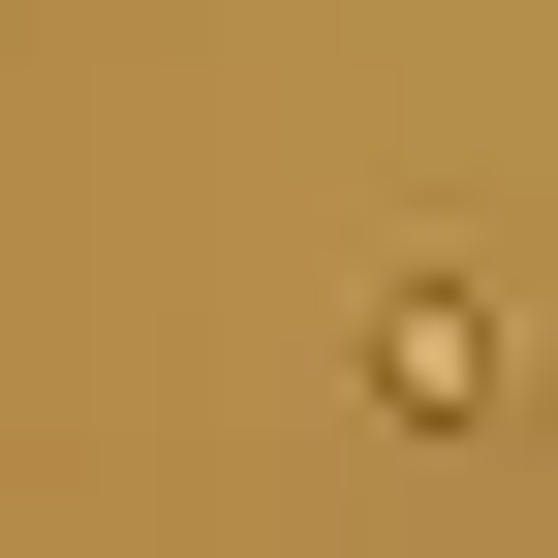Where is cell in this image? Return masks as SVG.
<instances>
[{
	"label": "cell",
	"instance_id": "6da1fadb",
	"mask_svg": "<svg viewBox=\"0 0 558 558\" xmlns=\"http://www.w3.org/2000/svg\"><path fill=\"white\" fill-rule=\"evenodd\" d=\"M373 403L403 435H497V279H373Z\"/></svg>",
	"mask_w": 558,
	"mask_h": 558
}]
</instances>
